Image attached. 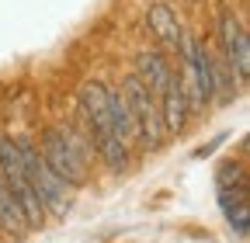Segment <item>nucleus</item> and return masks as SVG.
<instances>
[{
  "label": "nucleus",
  "mask_w": 250,
  "mask_h": 243,
  "mask_svg": "<svg viewBox=\"0 0 250 243\" xmlns=\"http://www.w3.org/2000/svg\"><path fill=\"white\" fill-rule=\"evenodd\" d=\"M42 160L49 163V170L56 177H62L70 188H80L87 184V177H90V142H83L73 125H52L42 132Z\"/></svg>",
  "instance_id": "nucleus-2"
},
{
  "label": "nucleus",
  "mask_w": 250,
  "mask_h": 243,
  "mask_svg": "<svg viewBox=\"0 0 250 243\" xmlns=\"http://www.w3.org/2000/svg\"><path fill=\"white\" fill-rule=\"evenodd\" d=\"M136 77L149 87V94L160 101V94H164V87L170 83L174 70H170V63H167L160 52H143V56L136 59Z\"/></svg>",
  "instance_id": "nucleus-10"
},
{
  "label": "nucleus",
  "mask_w": 250,
  "mask_h": 243,
  "mask_svg": "<svg viewBox=\"0 0 250 243\" xmlns=\"http://www.w3.org/2000/svg\"><path fill=\"white\" fill-rule=\"evenodd\" d=\"M14 142H18L21 163H24V170H28V181H31V188H35V195H39L42 208H45V212H52V216H66L70 205H73L70 184L49 170V163H45V160H42V153H39V146L31 142L28 136H14Z\"/></svg>",
  "instance_id": "nucleus-4"
},
{
  "label": "nucleus",
  "mask_w": 250,
  "mask_h": 243,
  "mask_svg": "<svg viewBox=\"0 0 250 243\" xmlns=\"http://www.w3.org/2000/svg\"><path fill=\"white\" fill-rule=\"evenodd\" d=\"M0 181H4L7 195L14 198L18 212L24 216L28 229L42 226L45 208H42V202H39L35 188H31V181H28V170H24V163H21V153H18L14 136H0Z\"/></svg>",
  "instance_id": "nucleus-3"
},
{
  "label": "nucleus",
  "mask_w": 250,
  "mask_h": 243,
  "mask_svg": "<svg viewBox=\"0 0 250 243\" xmlns=\"http://www.w3.org/2000/svg\"><path fill=\"white\" fill-rule=\"evenodd\" d=\"M219 39H223V59L229 73H236V80L250 77V39H247V28L233 11L219 14Z\"/></svg>",
  "instance_id": "nucleus-7"
},
{
  "label": "nucleus",
  "mask_w": 250,
  "mask_h": 243,
  "mask_svg": "<svg viewBox=\"0 0 250 243\" xmlns=\"http://www.w3.org/2000/svg\"><path fill=\"white\" fill-rule=\"evenodd\" d=\"M108 115H111V129H115V136L125 142V146H139V132H136V122H132V111H129V104H125V98L118 94V90H111L108 87Z\"/></svg>",
  "instance_id": "nucleus-11"
},
{
  "label": "nucleus",
  "mask_w": 250,
  "mask_h": 243,
  "mask_svg": "<svg viewBox=\"0 0 250 243\" xmlns=\"http://www.w3.org/2000/svg\"><path fill=\"white\" fill-rule=\"evenodd\" d=\"M0 229L11 233V236H24V233H28V223H24V216L18 212L14 198L7 195L4 181H0Z\"/></svg>",
  "instance_id": "nucleus-12"
},
{
  "label": "nucleus",
  "mask_w": 250,
  "mask_h": 243,
  "mask_svg": "<svg viewBox=\"0 0 250 243\" xmlns=\"http://www.w3.org/2000/svg\"><path fill=\"white\" fill-rule=\"evenodd\" d=\"M122 98L125 104H129L132 111V122H136V132H139V142L149 146V149H160L167 142V125H164V115H160V104H156V98L149 94V87L129 73L122 83Z\"/></svg>",
  "instance_id": "nucleus-5"
},
{
  "label": "nucleus",
  "mask_w": 250,
  "mask_h": 243,
  "mask_svg": "<svg viewBox=\"0 0 250 243\" xmlns=\"http://www.w3.org/2000/svg\"><path fill=\"white\" fill-rule=\"evenodd\" d=\"M146 24H149V32L156 35V42H164V45H170V49H181L184 45V28H181V21L174 18V11L167 7V4H149V11H146Z\"/></svg>",
  "instance_id": "nucleus-9"
},
{
  "label": "nucleus",
  "mask_w": 250,
  "mask_h": 243,
  "mask_svg": "<svg viewBox=\"0 0 250 243\" xmlns=\"http://www.w3.org/2000/svg\"><path fill=\"white\" fill-rule=\"evenodd\" d=\"M80 118L87 125V142L90 149L104 160L111 174L129 170L132 163V149L125 146L115 129H111V115H108V83L104 80H87L80 87Z\"/></svg>",
  "instance_id": "nucleus-1"
},
{
  "label": "nucleus",
  "mask_w": 250,
  "mask_h": 243,
  "mask_svg": "<svg viewBox=\"0 0 250 243\" xmlns=\"http://www.w3.org/2000/svg\"><path fill=\"white\" fill-rule=\"evenodd\" d=\"M160 115H164V125H167V132H184V125H188V98H184V87H181V77L174 73L170 77V83L164 87V94H160Z\"/></svg>",
  "instance_id": "nucleus-8"
},
{
  "label": "nucleus",
  "mask_w": 250,
  "mask_h": 243,
  "mask_svg": "<svg viewBox=\"0 0 250 243\" xmlns=\"http://www.w3.org/2000/svg\"><path fill=\"white\" fill-rule=\"evenodd\" d=\"M181 52H184V73H177V77L184 87V98H191L188 104L202 108L212 101V52L191 35H184Z\"/></svg>",
  "instance_id": "nucleus-6"
}]
</instances>
